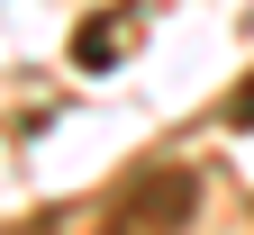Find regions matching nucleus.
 <instances>
[{
  "label": "nucleus",
  "mask_w": 254,
  "mask_h": 235,
  "mask_svg": "<svg viewBox=\"0 0 254 235\" xmlns=\"http://www.w3.org/2000/svg\"><path fill=\"white\" fill-rule=\"evenodd\" d=\"M227 118H236V127H254V82H245V91L227 99Z\"/></svg>",
  "instance_id": "obj_2"
},
{
  "label": "nucleus",
  "mask_w": 254,
  "mask_h": 235,
  "mask_svg": "<svg viewBox=\"0 0 254 235\" xmlns=\"http://www.w3.org/2000/svg\"><path fill=\"white\" fill-rule=\"evenodd\" d=\"M190 172H145L136 190L118 199V217L100 226V235H182V217H190Z\"/></svg>",
  "instance_id": "obj_1"
}]
</instances>
